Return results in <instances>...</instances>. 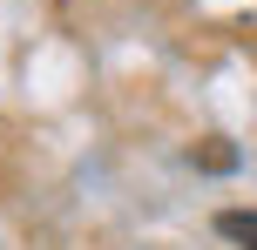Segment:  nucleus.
I'll use <instances>...</instances> for the list:
<instances>
[{
	"mask_svg": "<svg viewBox=\"0 0 257 250\" xmlns=\"http://www.w3.org/2000/svg\"><path fill=\"white\" fill-rule=\"evenodd\" d=\"M230 162H237V149H223V142L203 149V169H230Z\"/></svg>",
	"mask_w": 257,
	"mask_h": 250,
	"instance_id": "2",
	"label": "nucleus"
},
{
	"mask_svg": "<svg viewBox=\"0 0 257 250\" xmlns=\"http://www.w3.org/2000/svg\"><path fill=\"white\" fill-rule=\"evenodd\" d=\"M217 237H230L237 250H257V210H223L217 216Z\"/></svg>",
	"mask_w": 257,
	"mask_h": 250,
	"instance_id": "1",
	"label": "nucleus"
}]
</instances>
